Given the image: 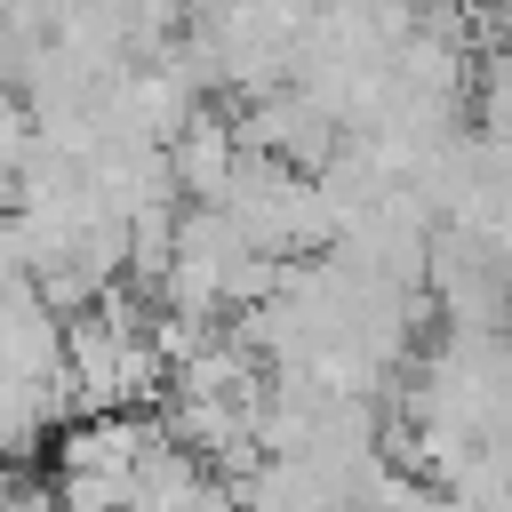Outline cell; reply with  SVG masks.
<instances>
[{
	"mask_svg": "<svg viewBox=\"0 0 512 512\" xmlns=\"http://www.w3.org/2000/svg\"><path fill=\"white\" fill-rule=\"evenodd\" d=\"M168 184H176V208H216L224 200V184H232V168H240V144H232V120H216V112H192L168 144Z\"/></svg>",
	"mask_w": 512,
	"mask_h": 512,
	"instance_id": "6da1fadb",
	"label": "cell"
},
{
	"mask_svg": "<svg viewBox=\"0 0 512 512\" xmlns=\"http://www.w3.org/2000/svg\"><path fill=\"white\" fill-rule=\"evenodd\" d=\"M0 512H56V496H48V488H24V480H16V488L0 496Z\"/></svg>",
	"mask_w": 512,
	"mask_h": 512,
	"instance_id": "3957f363",
	"label": "cell"
},
{
	"mask_svg": "<svg viewBox=\"0 0 512 512\" xmlns=\"http://www.w3.org/2000/svg\"><path fill=\"white\" fill-rule=\"evenodd\" d=\"M480 136H512V48H496L480 64Z\"/></svg>",
	"mask_w": 512,
	"mask_h": 512,
	"instance_id": "7a4b0ae2",
	"label": "cell"
}]
</instances>
